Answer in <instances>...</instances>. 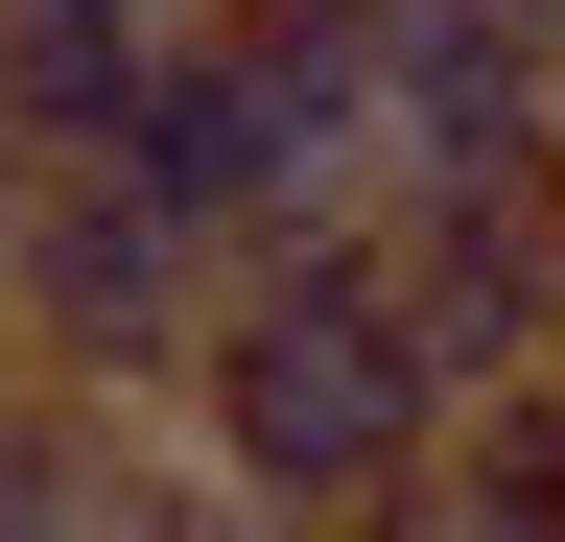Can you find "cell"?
Wrapping results in <instances>:
<instances>
[{
	"label": "cell",
	"instance_id": "6da1fadb",
	"mask_svg": "<svg viewBox=\"0 0 565 542\" xmlns=\"http://www.w3.org/2000/svg\"><path fill=\"white\" fill-rule=\"evenodd\" d=\"M166 425L212 448V496L236 519H401L424 448H448V378H424V330L377 284V189H330V213L236 236V284H212Z\"/></svg>",
	"mask_w": 565,
	"mask_h": 542
},
{
	"label": "cell",
	"instance_id": "7a4b0ae2",
	"mask_svg": "<svg viewBox=\"0 0 565 542\" xmlns=\"http://www.w3.org/2000/svg\"><path fill=\"white\" fill-rule=\"evenodd\" d=\"M212 284H236V236H212V213H166L118 142L24 166V213H0V354H24V378L166 401V378H189V330H212Z\"/></svg>",
	"mask_w": 565,
	"mask_h": 542
},
{
	"label": "cell",
	"instance_id": "3957f363",
	"mask_svg": "<svg viewBox=\"0 0 565 542\" xmlns=\"http://www.w3.org/2000/svg\"><path fill=\"white\" fill-rule=\"evenodd\" d=\"M377 284L424 330V378H565V142L519 166H377Z\"/></svg>",
	"mask_w": 565,
	"mask_h": 542
},
{
	"label": "cell",
	"instance_id": "277c9868",
	"mask_svg": "<svg viewBox=\"0 0 565 542\" xmlns=\"http://www.w3.org/2000/svg\"><path fill=\"white\" fill-rule=\"evenodd\" d=\"M118 166L166 189V213H212V236H282V213H330V189H353V166H330V142H307V118H282V95H259L212 24H166V47H141Z\"/></svg>",
	"mask_w": 565,
	"mask_h": 542
},
{
	"label": "cell",
	"instance_id": "5b68a950",
	"mask_svg": "<svg viewBox=\"0 0 565 542\" xmlns=\"http://www.w3.org/2000/svg\"><path fill=\"white\" fill-rule=\"evenodd\" d=\"M519 142H565L542 47L494 24V0H401L377 24V166H519Z\"/></svg>",
	"mask_w": 565,
	"mask_h": 542
},
{
	"label": "cell",
	"instance_id": "8992f818",
	"mask_svg": "<svg viewBox=\"0 0 565 542\" xmlns=\"http://www.w3.org/2000/svg\"><path fill=\"white\" fill-rule=\"evenodd\" d=\"M401 542H565V378H471L424 496H401Z\"/></svg>",
	"mask_w": 565,
	"mask_h": 542
}]
</instances>
